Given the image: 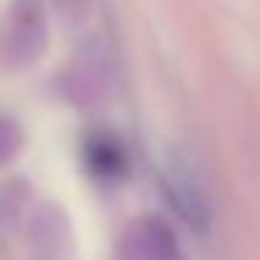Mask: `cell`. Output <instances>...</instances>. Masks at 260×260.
<instances>
[{"label":"cell","instance_id":"6da1fadb","mask_svg":"<svg viewBox=\"0 0 260 260\" xmlns=\"http://www.w3.org/2000/svg\"><path fill=\"white\" fill-rule=\"evenodd\" d=\"M126 257L129 260H185L176 235L159 218H143L132 226L126 238Z\"/></svg>","mask_w":260,"mask_h":260}]
</instances>
